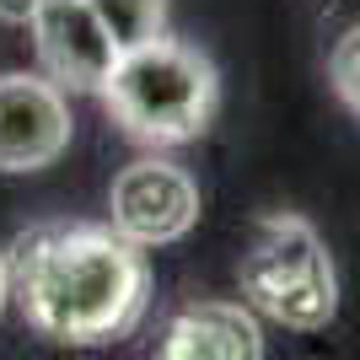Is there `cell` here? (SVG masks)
<instances>
[{"label": "cell", "instance_id": "9", "mask_svg": "<svg viewBox=\"0 0 360 360\" xmlns=\"http://www.w3.org/2000/svg\"><path fill=\"white\" fill-rule=\"evenodd\" d=\"M328 75H333V91L345 97V108L360 119V27H349L328 54Z\"/></svg>", "mask_w": 360, "mask_h": 360}, {"label": "cell", "instance_id": "4", "mask_svg": "<svg viewBox=\"0 0 360 360\" xmlns=\"http://www.w3.org/2000/svg\"><path fill=\"white\" fill-rule=\"evenodd\" d=\"M199 221V183L183 172L178 162H162V156H146V162H129L113 178V194H108V226L124 231L140 248H167V242H183Z\"/></svg>", "mask_w": 360, "mask_h": 360}, {"label": "cell", "instance_id": "6", "mask_svg": "<svg viewBox=\"0 0 360 360\" xmlns=\"http://www.w3.org/2000/svg\"><path fill=\"white\" fill-rule=\"evenodd\" d=\"M70 103L49 75H0V172H44L70 150Z\"/></svg>", "mask_w": 360, "mask_h": 360}, {"label": "cell", "instance_id": "11", "mask_svg": "<svg viewBox=\"0 0 360 360\" xmlns=\"http://www.w3.org/2000/svg\"><path fill=\"white\" fill-rule=\"evenodd\" d=\"M6 296H11V269H6V253H0V307H6Z\"/></svg>", "mask_w": 360, "mask_h": 360}, {"label": "cell", "instance_id": "8", "mask_svg": "<svg viewBox=\"0 0 360 360\" xmlns=\"http://www.w3.org/2000/svg\"><path fill=\"white\" fill-rule=\"evenodd\" d=\"M91 11L108 27V38L119 44V54L167 32V0H91Z\"/></svg>", "mask_w": 360, "mask_h": 360}, {"label": "cell", "instance_id": "2", "mask_svg": "<svg viewBox=\"0 0 360 360\" xmlns=\"http://www.w3.org/2000/svg\"><path fill=\"white\" fill-rule=\"evenodd\" d=\"M97 97L129 140L183 146V140H199L210 129L221 81H215V65L194 44H178L162 32L140 49H124Z\"/></svg>", "mask_w": 360, "mask_h": 360}, {"label": "cell", "instance_id": "5", "mask_svg": "<svg viewBox=\"0 0 360 360\" xmlns=\"http://www.w3.org/2000/svg\"><path fill=\"white\" fill-rule=\"evenodd\" d=\"M38 65L60 91H103L119 65V44L97 22L91 0H38L27 16Z\"/></svg>", "mask_w": 360, "mask_h": 360}, {"label": "cell", "instance_id": "7", "mask_svg": "<svg viewBox=\"0 0 360 360\" xmlns=\"http://www.w3.org/2000/svg\"><path fill=\"white\" fill-rule=\"evenodd\" d=\"M167 360H258L264 333L248 301H194L167 323Z\"/></svg>", "mask_w": 360, "mask_h": 360}, {"label": "cell", "instance_id": "10", "mask_svg": "<svg viewBox=\"0 0 360 360\" xmlns=\"http://www.w3.org/2000/svg\"><path fill=\"white\" fill-rule=\"evenodd\" d=\"M38 0H0V22H27Z\"/></svg>", "mask_w": 360, "mask_h": 360}, {"label": "cell", "instance_id": "1", "mask_svg": "<svg viewBox=\"0 0 360 360\" xmlns=\"http://www.w3.org/2000/svg\"><path fill=\"white\" fill-rule=\"evenodd\" d=\"M11 296L60 345L124 339L150 307L146 248L113 226H32L6 253Z\"/></svg>", "mask_w": 360, "mask_h": 360}, {"label": "cell", "instance_id": "3", "mask_svg": "<svg viewBox=\"0 0 360 360\" xmlns=\"http://www.w3.org/2000/svg\"><path fill=\"white\" fill-rule=\"evenodd\" d=\"M242 301L258 317H269L280 328H328L339 312V280H333V258L323 248L312 221L280 210L264 215L253 231V248L237 264Z\"/></svg>", "mask_w": 360, "mask_h": 360}]
</instances>
